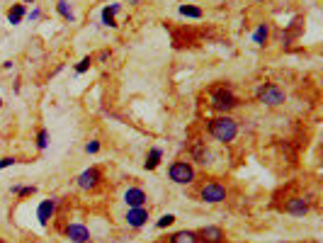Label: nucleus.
Wrapping results in <instances>:
<instances>
[{"instance_id": "1", "label": "nucleus", "mask_w": 323, "mask_h": 243, "mask_svg": "<svg viewBox=\"0 0 323 243\" xmlns=\"http://www.w3.org/2000/svg\"><path fill=\"white\" fill-rule=\"evenodd\" d=\"M209 134L219 144H231L238 136V122L233 120V117H229V115L214 117V120H209Z\"/></svg>"}, {"instance_id": "2", "label": "nucleus", "mask_w": 323, "mask_h": 243, "mask_svg": "<svg viewBox=\"0 0 323 243\" xmlns=\"http://www.w3.org/2000/svg\"><path fill=\"white\" fill-rule=\"evenodd\" d=\"M255 100H258L260 105H267V107H279V105H284L287 95H284V90H282L279 85H275V83H262L258 90H255Z\"/></svg>"}, {"instance_id": "3", "label": "nucleus", "mask_w": 323, "mask_h": 243, "mask_svg": "<svg viewBox=\"0 0 323 243\" xmlns=\"http://www.w3.org/2000/svg\"><path fill=\"white\" fill-rule=\"evenodd\" d=\"M211 107L216 110V112H224V115H229L233 107H238V97L229 90V88H214L211 90Z\"/></svg>"}, {"instance_id": "4", "label": "nucleus", "mask_w": 323, "mask_h": 243, "mask_svg": "<svg viewBox=\"0 0 323 243\" xmlns=\"http://www.w3.org/2000/svg\"><path fill=\"white\" fill-rule=\"evenodd\" d=\"M194 175H197V170L190 161H173L168 168V178L178 185H190L194 180Z\"/></svg>"}, {"instance_id": "5", "label": "nucleus", "mask_w": 323, "mask_h": 243, "mask_svg": "<svg viewBox=\"0 0 323 243\" xmlns=\"http://www.w3.org/2000/svg\"><path fill=\"white\" fill-rule=\"evenodd\" d=\"M199 199L207 202V204H219V202H226V187L221 182L211 180L207 185H202L199 190Z\"/></svg>"}, {"instance_id": "6", "label": "nucleus", "mask_w": 323, "mask_h": 243, "mask_svg": "<svg viewBox=\"0 0 323 243\" xmlns=\"http://www.w3.org/2000/svg\"><path fill=\"white\" fill-rule=\"evenodd\" d=\"M100 180H102V170L97 166H92V168H88V170H83L78 175V187L85 190V192H90V190H95L100 185Z\"/></svg>"}, {"instance_id": "7", "label": "nucleus", "mask_w": 323, "mask_h": 243, "mask_svg": "<svg viewBox=\"0 0 323 243\" xmlns=\"http://www.w3.org/2000/svg\"><path fill=\"white\" fill-rule=\"evenodd\" d=\"M66 239L73 243H90V231H88V226L85 224H68L66 226Z\"/></svg>"}, {"instance_id": "8", "label": "nucleus", "mask_w": 323, "mask_h": 243, "mask_svg": "<svg viewBox=\"0 0 323 243\" xmlns=\"http://www.w3.org/2000/svg\"><path fill=\"white\" fill-rule=\"evenodd\" d=\"M56 214V199L54 197H49V199H42L39 202V207H37V219H39V224L42 226H46L49 224V219Z\"/></svg>"}, {"instance_id": "9", "label": "nucleus", "mask_w": 323, "mask_h": 243, "mask_svg": "<svg viewBox=\"0 0 323 243\" xmlns=\"http://www.w3.org/2000/svg\"><path fill=\"white\" fill-rule=\"evenodd\" d=\"M124 221L129 224L131 229H141L146 221H148V209L146 207H131L124 217Z\"/></svg>"}, {"instance_id": "10", "label": "nucleus", "mask_w": 323, "mask_h": 243, "mask_svg": "<svg viewBox=\"0 0 323 243\" xmlns=\"http://www.w3.org/2000/svg\"><path fill=\"white\" fill-rule=\"evenodd\" d=\"M309 202L304 199V197H292L287 204H284V212L287 214H292V217H304V214H309Z\"/></svg>"}, {"instance_id": "11", "label": "nucleus", "mask_w": 323, "mask_h": 243, "mask_svg": "<svg viewBox=\"0 0 323 243\" xmlns=\"http://www.w3.org/2000/svg\"><path fill=\"white\" fill-rule=\"evenodd\" d=\"M146 199H148V194L141 190V187H129L127 192H124V202H127V207H146Z\"/></svg>"}, {"instance_id": "12", "label": "nucleus", "mask_w": 323, "mask_h": 243, "mask_svg": "<svg viewBox=\"0 0 323 243\" xmlns=\"http://www.w3.org/2000/svg\"><path fill=\"white\" fill-rule=\"evenodd\" d=\"M197 236H199V241L204 243H221L226 239L224 229H219V226H204L202 231H197Z\"/></svg>"}, {"instance_id": "13", "label": "nucleus", "mask_w": 323, "mask_h": 243, "mask_svg": "<svg viewBox=\"0 0 323 243\" xmlns=\"http://www.w3.org/2000/svg\"><path fill=\"white\" fill-rule=\"evenodd\" d=\"M122 10V5L119 2H112V5H105L102 7V24L105 27H117V20H115V15Z\"/></svg>"}, {"instance_id": "14", "label": "nucleus", "mask_w": 323, "mask_h": 243, "mask_svg": "<svg viewBox=\"0 0 323 243\" xmlns=\"http://www.w3.org/2000/svg\"><path fill=\"white\" fill-rule=\"evenodd\" d=\"M24 17H27V7H24V2H17V5H12V7L7 10V22H10L12 27L20 24Z\"/></svg>"}, {"instance_id": "15", "label": "nucleus", "mask_w": 323, "mask_h": 243, "mask_svg": "<svg viewBox=\"0 0 323 243\" xmlns=\"http://www.w3.org/2000/svg\"><path fill=\"white\" fill-rule=\"evenodd\" d=\"M161 161H163V151H161L158 146H153V148L148 151V156H146L143 168H146V170H156V168L161 166Z\"/></svg>"}, {"instance_id": "16", "label": "nucleus", "mask_w": 323, "mask_h": 243, "mask_svg": "<svg viewBox=\"0 0 323 243\" xmlns=\"http://www.w3.org/2000/svg\"><path fill=\"white\" fill-rule=\"evenodd\" d=\"M170 243H199V236H197V231L185 229V231L173 234V236H170Z\"/></svg>"}, {"instance_id": "17", "label": "nucleus", "mask_w": 323, "mask_h": 243, "mask_svg": "<svg viewBox=\"0 0 323 243\" xmlns=\"http://www.w3.org/2000/svg\"><path fill=\"white\" fill-rule=\"evenodd\" d=\"M178 12H180L183 17H190V20H202V17H204L202 7H197V5H180Z\"/></svg>"}, {"instance_id": "18", "label": "nucleus", "mask_w": 323, "mask_h": 243, "mask_svg": "<svg viewBox=\"0 0 323 243\" xmlns=\"http://www.w3.org/2000/svg\"><path fill=\"white\" fill-rule=\"evenodd\" d=\"M192 156H194V161L197 163H202V166H207V163H211L209 158H211V153L202 146V144H194V148H192Z\"/></svg>"}, {"instance_id": "19", "label": "nucleus", "mask_w": 323, "mask_h": 243, "mask_svg": "<svg viewBox=\"0 0 323 243\" xmlns=\"http://www.w3.org/2000/svg\"><path fill=\"white\" fill-rule=\"evenodd\" d=\"M56 12L64 17L66 22H73V20H75V15H73V10H70V2H68V0H56Z\"/></svg>"}, {"instance_id": "20", "label": "nucleus", "mask_w": 323, "mask_h": 243, "mask_svg": "<svg viewBox=\"0 0 323 243\" xmlns=\"http://www.w3.org/2000/svg\"><path fill=\"white\" fill-rule=\"evenodd\" d=\"M267 39H270V27H267V24H258V29L253 32V42H255L258 47H265Z\"/></svg>"}, {"instance_id": "21", "label": "nucleus", "mask_w": 323, "mask_h": 243, "mask_svg": "<svg viewBox=\"0 0 323 243\" xmlns=\"http://www.w3.org/2000/svg\"><path fill=\"white\" fill-rule=\"evenodd\" d=\"M10 192L15 194V197H32V194H37V185H12L10 187Z\"/></svg>"}, {"instance_id": "22", "label": "nucleus", "mask_w": 323, "mask_h": 243, "mask_svg": "<svg viewBox=\"0 0 323 243\" xmlns=\"http://www.w3.org/2000/svg\"><path fill=\"white\" fill-rule=\"evenodd\" d=\"M46 146H49V131H46V129H39V131H37V148L44 151Z\"/></svg>"}, {"instance_id": "23", "label": "nucleus", "mask_w": 323, "mask_h": 243, "mask_svg": "<svg viewBox=\"0 0 323 243\" xmlns=\"http://www.w3.org/2000/svg\"><path fill=\"white\" fill-rule=\"evenodd\" d=\"M95 63V59L92 56H83V59L78 61V66H75V73L80 75V73H85V71H90V66Z\"/></svg>"}, {"instance_id": "24", "label": "nucleus", "mask_w": 323, "mask_h": 243, "mask_svg": "<svg viewBox=\"0 0 323 243\" xmlns=\"http://www.w3.org/2000/svg\"><path fill=\"white\" fill-rule=\"evenodd\" d=\"M173 221H175V214H163L156 221V229H168V226H173Z\"/></svg>"}, {"instance_id": "25", "label": "nucleus", "mask_w": 323, "mask_h": 243, "mask_svg": "<svg viewBox=\"0 0 323 243\" xmlns=\"http://www.w3.org/2000/svg\"><path fill=\"white\" fill-rule=\"evenodd\" d=\"M97 151H100V141H97V139H92V141H88V144H85V153H90V156H92V153H97Z\"/></svg>"}, {"instance_id": "26", "label": "nucleus", "mask_w": 323, "mask_h": 243, "mask_svg": "<svg viewBox=\"0 0 323 243\" xmlns=\"http://www.w3.org/2000/svg\"><path fill=\"white\" fill-rule=\"evenodd\" d=\"M15 163H20L15 156H5V158H0V170H5V168H10V166H15Z\"/></svg>"}, {"instance_id": "27", "label": "nucleus", "mask_w": 323, "mask_h": 243, "mask_svg": "<svg viewBox=\"0 0 323 243\" xmlns=\"http://www.w3.org/2000/svg\"><path fill=\"white\" fill-rule=\"evenodd\" d=\"M27 17H29V20H32V22H34V20H39V17H42V12H39V10H37V7H34V10H32V12H29V15H27Z\"/></svg>"}, {"instance_id": "28", "label": "nucleus", "mask_w": 323, "mask_h": 243, "mask_svg": "<svg viewBox=\"0 0 323 243\" xmlns=\"http://www.w3.org/2000/svg\"><path fill=\"white\" fill-rule=\"evenodd\" d=\"M97 59H100V61H107V59H110V51H100V56H97Z\"/></svg>"}, {"instance_id": "29", "label": "nucleus", "mask_w": 323, "mask_h": 243, "mask_svg": "<svg viewBox=\"0 0 323 243\" xmlns=\"http://www.w3.org/2000/svg\"><path fill=\"white\" fill-rule=\"evenodd\" d=\"M22 2H24V5H29V2H34V0H22Z\"/></svg>"}, {"instance_id": "30", "label": "nucleus", "mask_w": 323, "mask_h": 243, "mask_svg": "<svg viewBox=\"0 0 323 243\" xmlns=\"http://www.w3.org/2000/svg\"><path fill=\"white\" fill-rule=\"evenodd\" d=\"M0 107H2V100H0Z\"/></svg>"}]
</instances>
